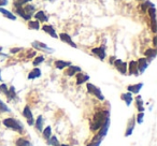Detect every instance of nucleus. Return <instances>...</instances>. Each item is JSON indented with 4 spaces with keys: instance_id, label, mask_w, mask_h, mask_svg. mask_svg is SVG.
<instances>
[{
    "instance_id": "obj_36",
    "label": "nucleus",
    "mask_w": 157,
    "mask_h": 146,
    "mask_svg": "<svg viewBox=\"0 0 157 146\" xmlns=\"http://www.w3.org/2000/svg\"><path fill=\"white\" fill-rule=\"evenodd\" d=\"M44 61V57L43 56H38L35 58V60H33V65L35 66V67H37V66H39L40 63H42Z\"/></svg>"
},
{
    "instance_id": "obj_30",
    "label": "nucleus",
    "mask_w": 157,
    "mask_h": 146,
    "mask_svg": "<svg viewBox=\"0 0 157 146\" xmlns=\"http://www.w3.org/2000/svg\"><path fill=\"white\" fill-rule=\"evenodd\" d=\"M42 134H43L44 139L48 141V140L52 137V128H51V126L45 127V129H43V130H42Z\"/></svg>"
},
{
    "instance_id": "obj_5",
    "label": "nucleus",
    "mask_w": 157,
    "mask_h": 146,
    "mask_svg": "<svg viewBox=\"0 0 157 146\" xmlns=\"http://www.w3.org/2000/svg\"><path fill=\"white\" fill-rule=\"evenodd\" d=\"M109 128H110V118H108L107 120L105 122V124L100 127V129L98 130V134L96 135L97 137L102 140L105 135L108 134V131H109Z\"/></svg>"
},
{
    "instance_id": "obj_12",
    "label": "nucleus",
    "mask_w": 157,
    "mask_h": 146,
    "mask_svg": "<svg viewBox=\"0 0 157 146\" xmlns=\"http://www.w3.org/2000/svg\"><path fill=\"white\" fill-rule=\"evenodd\" d=\"M78 72H82L81 68L78 67V66L71 65V66H69V67L67 68V70L65 71V75H67V77H73V75H75Z\"/></svg>"
},
{
    "instance_id": "obj_6",
    "label": "nucleus",
    "mask_w": 157,
    "mask_h": 146,
    "mask_svg": "<svg viewBox=\"0 0 157 146\" xmlns=\"http://www.w3.org/2000/svg\"><path fill=\"white\" fill-rule=\"evenodd\" d=\"M114 66H115L116 70L120 72L121 74H126L127 73V63L124 62L123 60L121 59H115L114 60Z\"/></svg>"
},
{
    "instance_id": "obj_31",
    "label": "nucleus",
    "mask_w": 157,
    "mask_h": 146,
    "mask_svg": "<svg viewBox=\"0 0 157 146\" xmlns=\"http://www.w3.org/2000/svg\"><path fill=\"white\" fill-rule=\"evenodd\" d=\"M28 27H29V29H33V30H39L40 24H39L38 21H29Z\"/></svg>"
},
{
    "instance_id": "obj_7",
    "label": "nucleus",
    "mask_w": 157,
    "mask_h": 146,
    "mask_svg": "<svg viewBox=\"0 0 157 146\" xmlns=\"http://www.w3.org/2000/svg\"><path fill=\"white\" fill-rule=\"evenodd\" d=\"M150 65V61L146 58H139V60L137 61V67L138 71H139V74H142L144 71L146 70V68Z\"/></svg>"
},
{
    "instance_id": "obj_16",
    "label": "nucleus",
    "mask_w": 157,
    "mask_h": 146,
    "mask_svg": "<svg viewBox=\"0 0 157 146\" xmlns=\"http://www.w3.org/2000/svg\"><path fill=\"white\" fill-rule=\"evenodd\" d=\"M42 30H43L44 32L48 33V35H50L52 38H55V39H57V38H58V36H57L54 27L51 26V25H43V26H42Z\"/></svg>"
},
{
    "instance_id": "obj_43",
    "label": "nucleus",
    "mask_w": 157,
    "mask_h": 146,
    "mask_svg": "<svg viewBox=\"0 0 157 146\" xmlns=\"http://www.w3.org/2000/svg\"><path fill=\"white\" fill-rule=\"evenodd\" d=\"M60 146H70V145H68V144H60Z\"/></svg>"
},
{
    "instance_id": "obj_28",
    "label": "nucleus",
    "mask_w": 157,
    "mask_h": 146,
    "mask_svg": "<svg viewBox=\"0 0 157 146\" xmlns=\"http://www.w3.org/2000/svg\"><path fill=\"white\" fill-rule=\"evenodd\" d=\"M15 145L16 146H33L28 140L24 139V137H18L15 142Z\"/></svg>"
},
{
    "instance_id": "obj_10",
    "label": "nucleus",
    "mask_w": 157,
    "mask_h": 146,
    "mask_svg": "<svg viewBox=\"0 0 157 146\" xmlns=\"http://www.w3.org/2000/svg\"><path fill=\"white\" fill-rule=\"evenodd\" d=\"M92 53L96 56H98V58L100 60H105V56H107V53H105V46H100V47H95L92 50Z\"/></svg>"
},
{
    "instance_id": "obj_45",
    "label": "nucleus",
    "mask_w": 157,
    "mask_h": 146,
    "mask_svg": "<svg viewBox=\"0 0 157 146\" xmlns=\"http://www.w3.org/2000/svg\"><path fill=\"white\" fill-rule=\"evenodd\" d=\"M1 51H2V47H1V46H0V52H1Z\"/></svg>"
},
{
    "instance_id": "obj_20",
    "label": "nucleus",
    "mask_w": 157,
    "mask_h": 146,
    "mask_svg": "<svg viewBox=\"0 0 157 146\" xmlns=\"http://www.w3.org/2000/svg\"><path fill=\"white\" fill-rule=\"evenodd\" d=\"M71 65H72L71 61H65V60H56L55 61V67H56L58 70H63Z\"/></svg>"
},
{
    "instance_id": "obj_14",
    "label": "nucleus",
    "mask_w": 157,
    "mask_h": 146,
    "mask_svg": "<svg viewBox=\"0 0 157 146\" xmlns=\"http://www.w3.org/2000/svg\"><path fill=\"white\" fill-rule=\"evenodd\" d=\"M135 126H136V117H132L129 119L128 125H127V129H126V131H125V137H129V135L132 134Z\"/></svg>"
},
{
    "instance_id": "obj_24",
    "label": "nucleus",
    "mask_w": 157,
    "mask_h": 146,
    "mask_svg": "<svg viewBox=\"0 0 157 146\" xmlns=\"http://www.w3.org/2000/svg\"><path fill=\"white\" fill-rule=\"evenodd\" d=\"M23 10H24V12L29 16V17H31V16L35 14L36 7L33 5H29V3H27V5H25V7L23 8Z\"/></svg>"
},
{
    "instance_id": "obj_3",
    "label": "nucleus",
    "mask_w": 157,
    "mask_h": 146,
    "mask_svg": "<svg viewBox=\"0 0 157 146\" xmlns=\"http://www.w3.org/2000/svg\"><path fill=\"white\" fill-rule=\"evenodd\" d=\"M86 88H87L88 94L93 95V96H95L97 99H99V100H101V101L105 100V96L102 95V92H101V89L99 87L95 86L94 84H92V83H87L86 84Z\"/></svg>"
},
{
    "instance_id": "obj_41",
    "label": "nucleus",
    "mask_w": 157,
    "mask_h": 146,
    "mask_svg": "<svg viewBox=\"0 0 157 146\" xmlns=\"http://www.w3.org/2000/svg\"><path fill=\"white\" fill-rule=\"evenodd\" d=\"M113 60H115V57H111V59H110V63H112V65H113V62H114Z\"/></svg>"
},
{
    "instance_id": "obj_8",
    "label": "nucleus",
    "mask_w": 157,
    "mask_h": 146,
    "mask_svg": "<svg viewBox=\"0 0 157 146\" xmlns=\"http://www.w3.org/2000/svg\"><path fill=\"white\" fill-rule=\"evenodd\" d=\"M58 38H59V39H60L63 42H65V43H67L68 45L72 46V47H74V48L78 47V45H76V44L74 43L73 41H72L71 36H69V35H68V33H66V32H61L60 35L58 36Z\"/></svg>"
},
{
    "instance_id": "obj_9",
    "label": "nucleus",
    "mask_w": 157,
    "mask_h": 146,
    "mask_svg": "<svg viewBox=\"0 0 157 146\" xmlns=\"http://www.w3.org/2000/svg\"><path fill=\"white\" fill-rule=\"evenodd\" d=\"M31 44H33V47L37 48V50H39V51H44V52H48V53H53V52H54V50H53V48L48 47L46 44L42 43V42H40V41H33Z\"/></svg>"
},
{
    "instance_id": "obj_39",
    "label": "nucleus",
    "mask_w": 157,
    "mask_h": 146,
    "mask_svg": "<svg viewBox=\"0 0 157 146\" xmlns=\"http://www.w3.org/2000/svg\"><path fill=\"white\" fill-rule=\"evenodd\" d=\"M20 51H22L21 47H14V48H11V50H10V53H11V54H16V53H18Z\"/></svg>"
},
{
    "instance_id": "obj_22",
    "label": "nucleus",
    "mask_w": 157,
    "mask_h": 146,
    "mask_svg": "<svg viewBox=\"0 0 157 146\" xmlns=\"http://www.w3.org/2000/svg\"><path fill=\"white\" fill-rule=\"evenodd\" d=\"M43 124H44V119H43V116L42 115H39L37 117V119L35 120V126H36V129H37L38 131H40V132H42V130H43Z\"/></svg>"
},
{
    "instance_id": "obj_33",
    "label": "nucleus",
    "mask_w": 157,
    "mask_h": 146,
    "mask_svg": "<svg viewBox=\"0 0 157 146\" xmlns=\"http://www.w3.org/2000/svg\"><path fill=\"white\" fill-rule=\"evenodd\" d=\"M9 112H11V110H10L9 107L0 99V113H9Z\"/></svg>"
},
{
    "instance_id": "obj_4",
    "label": "nucleus",
    "mask_w": 157,
    "mask_h": 146,
    "mask_svg": "<svg viewBox=\"0 0 157 146\" xmlns=\"http://www.w3.org/2000/svg\"><path fill=\"white\" fill-rule=\"evenodd\" d=\"M23 116L27 119V122H28L29 126H33V124H35V118H33V112H31L30 107H29L28 105H26V107H24V110H23Z\"/></svg>"
},
{
    "instance_id": "obj_32",
    "label": "nucleus",
    "mask_w": 157,
    "mask_h": 146,
    "mask_svg": "<svg viewBox=\"0 0 157 146\" xmlns=\"http://www.w3.org/2000/svg\"><path fill=\"white\" fill-rule=\"evenodd\" d=\"M48 145H51V146H59V145H60L58 139H57L55 135H52V137L48 140Z\"/></svg>"
},
{
    "instance_id": "obj_21",
    "label": "nucleus",
    "mask_w": 157,
    "mask_h": 146,
    "mask_svg": "<svg viewBox=\"0 0 157 146\" xmlns=\"http://www.w3.org/2000/svg\"><path fill=\"white\" fill-rule=\"evenodd\" d=\"M0 13L2 14L3 16H6L7 18L11 20V21H16V20H17V18H16V16L14 15V14L12 13L11 11H9V10L5 9V8H0Z\"/></svg>"
},
{
    "instance_id": "obj_25",
    "label": "nucleus",
    "mask_w": 157,
    "mask_h": 146,
    "mask_svg": "<svg viewBox=\"0 0 157 146\" xmlns=\"http://www.w3.org/2000/svg\"><path fill=\"white\" fill-rule=\"evenodd\" d=\"M14 12H15L16 15H20L22 18H24L25 21H30L31 17H29L28 15H27L26 13L24 12V10H23V7H17L14 9Z\"/></svg>"
},
{
    "instance_id": "obj_27",
    "label": "nucleus",
    "mask_w": 157,
    "mask_h": 146,
    "mask_svg": "<svg viewBox=\"0 0 157 146\" xmlns=\"http://www.w3.org/2000/svg\"><path fill=\"white\" fill-rule=\"evenodd\" d=\"M7 98H8V100H9V101L14 100V99L17 98V94H16L14 86H11V87H9V92H8V94H7Z\"/></svg>"
},
{
    "instance_id": "obj_2",
    "label": "nucleus",
    "mask_w": 157,
    "mask_h": 146,
    "mask_svg": "<svg viewBox=\"0 0 157 146\" xmlns=\"http://www.w3.org/2000/svg\"><path fill=\"white\" fill-rule=\"evenodd\" d=\"M2 124L5 125L7 128L11 129V130L15 131V132L23 133V131H24V126H23V124L20 120L15 119V118H12V117L6 118V119H3Z\"/></svg>"
},
{
    "instance_id": "obj_34",
    "label": "nucleus",
    "mask_w": 157,
    "mask_h": 146,
    "mask_svg": "<svg viewBox=\"0 0 157 146\" xmlns=\"http://www.w3.org/2000/svg\"><path fill=\"white\" fill-rule=\"evenodd\" d=\"M33 0H15V2H14V7L17 8V7H23V6L27 5V3L31 2Z\"/></svg>"
},
{
    "instance_id": "obj_19",
    "label": "nucleus",
    "mask_w": 157,
    "mask_h": 146,
    "mask_svg": "<svg viewBox=\"0 0 157 146\" xmlns=\"http://www.w3.org/2000/svg\"><path fill=\"white\" fill-rule=\"evenodd\" d=\"M42 74L41 70L39 69L38 67H35L33 70H31L30 72L28 73V80H35V79H38V77H40Z\"/></svg>"
},
{
    "instance_id": "obj_38",
    "label": "nucleus",
    "mask_w": 157,
    "mask_h": 146,
    "mask_svg": "<svg viewBox=\"0 0 157 146\" xmlns=\"http://www.w3.org/2000/svg\"><path fill=\"white\" fill-rule=\"evenodd\" d=\"M8 92H9V88H8V86L6 85V84H0V92H3V94L7 96Z\"/></svg>"
},
{
    "instance_id": "obj_17",
    "label": "nucleus",
    "mask_w": 157,
    "mask_h": 146,
    "mask_svg": "<svg viewBox=\"0 0 157 146\" xmlns=\"http://www.w3.org/2000/svg\"><path fill=\"white\" fill-rule=\"evenodd\" d=\"M142 87H143V83H138V84H135V85H129L128 87H127V90H128V92H130V94L138 95Z\"/></svg>"
},
{
    "instance_id": "obj_11",
    "label": "nucleus",
    "mask_w": 157,
    "mask_h": 146,
    "mask_svg": "<svg viewBox=\"0 0 157 146\" xmlns=\"http://www.w3.org/2000/svg\"><path fill=\"white\" fill-rule=\"evenodd\" d=\"M127 66H128V67H127V70H128L129 74L135 75V77H138V75H139V71H138V67H137V61L131 60Z\"/></svg>"
},
{
    "instance_id": "obj_23",
    "label": "nucleus",
    "mask_w": 157,
    "mask_h": 146,
    "mask_svg": "<svg viewBox=\"0 0 157 146\" xmlns=\"http://www.w3.org/2000/svg\"><path fill=\"white\" fill-rule=\"evenodd\" d=\"M145 56H146V59H147L148 61H152L153 59H155V57H156L157 55V51L155 50V48H148V50L145 51Z\"/></svg>"
},
{
    "instance_id": "obj_35",
    "label": "nucleus",
    "mask_w": 157,
    "mask_h": 146,
    "mask_svg": "<svg viewBox=\"0 0 157 146\" xmlns=\"http://www.w3.org/2000/svg\"><path fill=\"white\" fill-rule=\"evenodd\" d=\"M101 141H102V140H101V139H99V137H94V140H93V141H92V143L87 144V145H86V146H100Z\"/></svg>"
},
{
    "instance_id": "obj_42",
    "label": "nucleus",
    "mask_w": 157,
    "mask_h": 146,
    "mask_svg": "<svg viewBox=\"0 0 157 146\" xmlns=\"http://www.w3.org/2000/svg\"><path fill=\"white\" fill-rule=\"evenodd\" d=\"M156 39H157V38H156V37H154V46H156V45H157V44H156Z\"/></svg>"
},
{
    "instance_id": "obj_29",
    "label": "nucleus",
    "mask_w": 157,
    "mask_h": 146,
    "mask_svg": "<svg viewBox=\"0 0 157 146\" xmlns=\"http://www.w3.org/2000/svg\"><path fill=\"white\" fill-rule=\"evenodd\" d=\"M136 104H137V109L139 113L144 112V107H143L144 103H143V100H142L141 96H137V98H136Z\"/></svg>"
},
{
    "instance_id": "obj_44",
    "label": "nucleus",
    "mask_w": 157,
    "mask_h": 146,
    "mask_svg": "<svg viewBox=\"0 0 157 146\" xmlns=\"http://www.w3.org/2000/svg\"><path fill=\"white\" fill-rule=\"evenodd\" d=\"M0 73H1V70H0ZM0 82H2V79H1V74H0Z\"/></svg>"
},
{
    "instance_id": "obj_37",
    "label": "nucleus",
    "mask_w": 157,
    "mask_h": 146,
    "mask_svg": "<svg viewBox=\"0 0 157 146\" xmlns=\"http://www.w3.org/2000/svg\"><path fill=\"white\" fill-rule=\"evenodd\" d=\"M143 117H144V113H143V112L139 113L137 115V117H136V122H138V124H142V122H143Z\"/></svg>"
},
{
    "instance_id": "obj_15",
    "label": "nucleus",
    "mask_w": 157,
    "mask_h": 146,
    "mask_svg": "<svg viewBox=\"0 0 157 146\" xmlns=\"http://www.w3.org/2000/svg\"><path fill=\"white\" fill-rule=\"evenodd\" d=\"M88 80H90V75L84 74L82 72L76 73V85H82V84L88 82Z\"/></svg>"
},
{
    "instance_id": "obj_13",
    "label": "nucleus",
    "mask_w": 157,
    "mask_h": 146,
    "mask_svg": "<svg viewBox=\"0 0 157 146\" xmlns=\"http://www.w3.org/2000/svg\"><path fill=\"white\" fill-rule=\"evenodd\" d=\"M148 14L151 16V22H152V30L153 32H156V10H155V7H151L148 8Z\"/></svg>"
},
{
    "instance_id": "obj_46",
    "label": "nucleus",
    "mask_w": 157,
    "mask_h": 146,
    "mask_svg": "<svg viewBox=\"0 0 157 146\" xmlns=\"http://www.w3.org/2000/svg\"><path fill=\"white\" fill-rule=\"evenodd\" d=\"M59 146H60V145H59Z\"/></svg>"
},
{
    "instance_id": "obj_40",
    "label": "nucleus",
    "mask_w": 157,
    "mask_h": 146,
    "mask_svg": "<svg viewBox=\"0 0 157 146\" xmlns=\"http://www.w3.org/2000/svg\"><path fill=\"white\" fill-rule=\"evenodd\" d=\"M8 0H0V8H3L5 6L8 5Z\"/></svg>"
},
{
    "instance_id": "obj_1",
    "label": "nucleus",
    "mask_w": 157,
    "mask_h": 146,
    "mask_svg": "<svg viewBox=\"0 0 157 146\" xmlns=\"http://www.w3.org/2000/svg\"><path fill=\"white\" fill-rule=\"evenodd\" d=\"M110 118L109 111H99L95 114L94 118L90 122V130L92 131H98L100 127L105 124V122Z\"/></svg>"
},
{
    "instance_id": "obj_26",
    "label": "nucleus",
    "mask_w": 157,
    "mask_h": 146,
    "mask_svg": "<svg viewBox=\"0 0 157 146\" xmlns=\"http://www.w3.org/2000/svg\"><path fill=\"white\" fill-rule=\"evenodd\" d=\"M121 98H122L123 100L125 101V103H126L127 107H130L131 102L133 101L132 94H130V92H126V94H123L122 96H121Z\"/></svg>"
},
{
    "instance_id": "obj_18",
    "label": "nucleus",
    "mask_w": 157,
    "mask_h": 146,
    "mask_svg": "<svg viewBox=\"0 0 157 146\" xmlns=\"http://www.w3.org/2000/svg\"><path fill=\"white\" fill-rule=\"evenodd\" d=\"M33 16H35L36 21H38V22H42V23H45L48 21V15H46L45 13H44V11H42V10H40V11L36 12L35 14H33Z\"/></svg>"
}]
</instances>
